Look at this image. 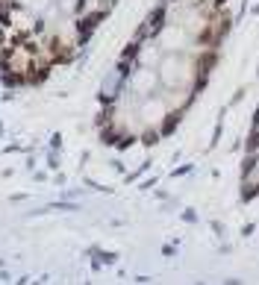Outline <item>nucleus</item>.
Masks as SVG:
<instances>
[{
    "label": "nucleus",
    "mask_w": 259,
    "mask_h": 285,
    "mask_svg": "<svg viewBox=\"0 0 259 285\" xmlns=\"http://www.w3.org/2000/svg\"><path fill=\"white\" fill-rule=\"evenodd\" d=\"M118 0H0V85L35 91L71 68Z\"/></svg>",
    "instance_id": "2"
},
{
    "label": "nucleus",
    "mask_w": 259,
    "mask_h": 285,
    "mask_svg": "<svg viewBox=\"0 0 259 285\" xmlns=\"http://www.w3.org/2000/svg\"><path fill=\"white\" fill-rule=\"evenodd\" d=\"M235 0H156L100 85L97 141L127 153L171 138L218 71Z\"/></svg>",
    "instance_id": "1"
},
{
    "label": "nucleus",
    "mask_w": 259,
    "mask_h": 285,
    "mask_svg": "<svg viewBox=\"0 0 259 285\" xmlns=\"http://www.w3.org/2000/svg\"><path fill=\"white\" fill-rule=\"evenodd\" d=\"M239 197L245 206L259 209V103L247 124L242 159H239Z\"/></svg>",
    "instance_id": "3"
}]
</instances>
